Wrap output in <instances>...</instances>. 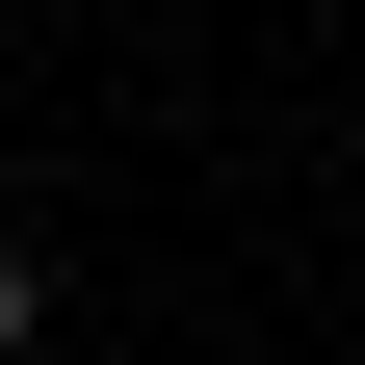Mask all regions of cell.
Segmentation results:
<instances>
[{"label":"cell","instance_id":"6da1fadb","mask_svg":"<svg viewBox=\"0 0 365 365\" xmlns=\"http://www.w3.org/2000/svg\"><path fill=\"white\" fill-rule=\"evenodd\" d=\"M26 339H53V261H26V235H0V365H26Z\"/></svg>","mask_w":365,"mask_h":365}]
</instances>
